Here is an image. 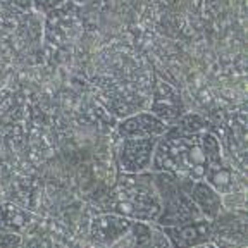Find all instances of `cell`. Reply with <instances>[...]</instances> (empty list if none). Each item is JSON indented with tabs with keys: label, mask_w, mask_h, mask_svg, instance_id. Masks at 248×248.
Listing matches in <instances>:
<instances>
[{
	"label": "cell",
	"mask_w": 248,
	"mask_h": 248,
	"mask_svg": "<svg viewBox=\"0 0 248 248\" xmlns=\"http://www.w3.org/2000/svg\"><path fill=\"white\" fill-rule=\"evenodd\" d=\"M150 169L185 176L193 181L203 179L209 162L202 148L200 133H181L176 128H167L155 145Z\"/></svg>",
	"instance_id": "1"
},
{
	"label": "cell",
	"mask_w": 248,
	"mask_h": 248,
	"mask_svg": "<svg viewBox=\"0 0 248 248\" xmlns=\"http://www.w3.org/2000/svg\"><path fill=\"white\" fill-rule=\"evenodd\" d=\"M162 210V202L150 176L129 174L119 181L114 191V212L133 221H155Z\"/></svg>",
	"instance_id": "2"
},
{
	"label": "cell",
	"mask_w": 248,
	"mask_h": 248,
	"mask_svg": "<svg viewBox=\"0 0 248 248\" xmlns=\"http://www.w3.org/2000/svg\"><path fill=\"white\" fill-rule=\"evenodd\" d=\"M160 136L150 138H123L119 145V166L126 174H138L150 169L155 145Z\"/></svg>",
	"instance_id": "3"
},
{
	"label": "cell",
	"mask_w": 248,
	"mask_h": 248,
	"mask_svg": "<svg viewBox=\"0 0 248 248\" xmlns=\"http://www.w3.org/2000/svg\"><path fill=\"white\" fill-rule=\"evenodd\" d=\"M170 247H198L209 243L216 232V224L207 217H200L197 221L186 222L181 226H167L162 228Z\"/></svg>",
	"instance_id": "4"
},
{
	"label": "cell",
	"mask_w": 248,
	"mask_h": 248,
	"mask_svg": "<svg viewBox=\"0 0 248 248\" xmlns=\"http://www.w3.org/2000/svg\"><path fill=\"white\" fill-rule=\"evenodd\" d=\"M133 219L121 214H104L95 217L90 226L92 241L104 247H114L129 231Z\"/></svg>",
	"instance_id": "5"
},
{
	"label": "cell",
	"mask_w": 248,
	"mask_h": 248,
	"mask_svg": "<svg viewBox=\"0 0 248 248\" xmlns=\"http://www.w3.org/2000/svg\"><path fill=\"white\" fill-rule=\"evenodd\" d=\"M167 123L154 112H140L119 123L117 133L123 138H150L162 136L167 131Z\"/></svg>",
	"instance_id": "6"
},
{
	"label": "cell",
	"mask_w": 248,
	"mask_h": 248,
	"mask_svg": "<svg viewBox=\"0 0 248 248\" xmlns=\"http://www.w3.org/2000/svg\"><path fill=\"white\" fill-rule=\"evenodd\" d=\"M119 245H129V247H170L162 228H154L147 221H133L129 231L114 247H119Z\"/></svg>",
	"instance_id": "7"
},
{
	"label": "cell",
	"mask_w": 248,
	"mask_h": 248,
	"mask_svg": "<svg viewBox=\"0 0 248 248\" xmlns=\"http://www.w3.org/2000/svg\"><path fill=\"white\" fill-rule=\"evenodd\" d=\"M188 195H190V198L193 200V203L198 207V210H200L203 217L214 221L216 217L221 216V210H222V207H224L222 197L219 191L214 190L205 179L191 181Z\"/></svg>",
	"instance_id": "8"
},
{
	"label": "cell",
	"mask_w": 248,
	"mask_h": 248,
	"mask_svg": "<svg viewBox=\"0 0 248 248\" xmlns=\"http://www.w3.org/2000/svg\"><path fill=\"white\" fill-rule=\"evenodd\" d=\"M205 179L214 190H217L221 195L232 193V172L231 169L224 166V164H217V166H209L205 172Z\"/></svg>",
	"instance_id": "9"
},
{
	"label": "cell",
	"mask_w": 248,
	"mask_h": 248,
	"mask_svg": "<svg viewBox=\"0 0 248 248\" xmlns=\"http://www.w3.org/2000/svg\"><path fill=\"white\" fill-rule=\"evenodd\" d=\"M200 141H202V148H203V154H205L209 166H217V164H222L219 140H217L212 133L202 131L200 133Z\"/></svg>",
	"instance_id": "10"
},
{
	"label": "cell",
	"mask_w": 248,
	"mask_h": 248,
	"mask_svg": "<svg viewBox=\"0 0 248 248\" xmlns=\"http://www.w3.org/2000/svg\"><path fill=\"white\" fill-rule=\"evenodd\" d=\"M172 128H176L181 133H202L205 131V121L197 114H190V116L183 117L179 124H176Z\"/></svg>",
	"instance_id": "11"
}]
</instances>
